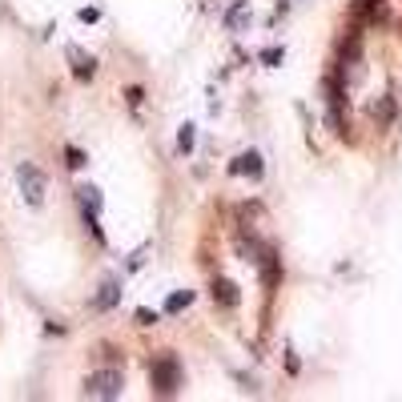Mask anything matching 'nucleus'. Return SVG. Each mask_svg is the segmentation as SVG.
I'll list each match as a JSON object with an SVG mask.
<instances>
[{"label": "nucleus", "instance_id": "13", "mask_svg": "<svg viewBox=\"0 0 402 402\" xmlns=\"http://www.w3.org/2000/svg\"><path fill=\"white\" fill-rule=\"evenodd\" d=\"M282 48H261V65H270V69H274V65H282Z\"/></svg>", "mask_w": 402, "mask_h": 402}, {"label": "nucleus", "instance_id": "3", "mask_svg": "<svg viewBox=\"0 0 402 402\" xmlns=\"http://www.w3.org/2000/svg\"><path fill=\"white\" fill-rule=\"evenodd\" d=\"M17 181H21V193H24V201H28V205H41V201H45V173L32 165V161H21Z\"/></svg>", "mask_w": 402, "mask_h": 402}, {"label": "nucleus", "instance_id": "9", "mask_svg": "<svg viewBox=\"0 0 402 402\" xmlns=\"http://www.w3.org/2000/svg\"><path fill=\"white\" fill-rule=\"evenodd\" d=\"M77 197H81V210L101 213V190H97V185H81V190H77Z\"/></svg>", "mask_w": 402, "mask_h": 402}, {"label": "nucleus", "instance_id": "7", "mask_svg": "<svg viewBox=\"0 0 402 402\" xmlns=\"http://www.w3.org/2000/svg\"><path fill=\"white\" fill-rule=\"evenodd\" d=\"M117 298H121V282H113V278H109V282L101 285V294L93 298V306L97 310H109V306H117Z\"/></svg>", "mask_w": 402, "mask_h": 402}, {"label": "nucleus", "instance_id": "2", "mask_svg": "<svg viewBox=\"0 0 402 402\" xmlns=\"http://www.w3.org/2000/svg\"><path fill=\"white\" fill-rule=\"evenodd\" d=\"M121 370H113V366H105V370H97V374H89L85 379V399H121Z\"/></svg>", "mask_w": 402, "mask_h": 402}, {"label": "nucleus", "instance_id": "5", "mask_svg": "<svg viewBox=\"0 0 402 402\" xmlns=\"http://www.w3.org/2000/svg\"><path fill=\"white\" fill-rule=\"evenodd\" d=\"M69 61H72V77H77V81H93V72H97L93 57H85L81 48H69Z\"/></svg>", "mask_w": 402, "mask_h": 402}, {"label": "nucleus", "instance_id": "8", "mask_svg": "<svg viewBox=\"0 0 402 402\" xmlns=\"http://www.w3.org/2000/svg\"><path fill=\"white\" fill-rule=\"evenodd\" d=\"M370 113H374V121H379V125H390V121H394V97H390V93L379 97Z\"/></svg>", "mask_w": 402, "mask_h": 402}, {"label": "nucleus", "instance_id": "12", "mask_svg": "<svg viewBox=\"0 0 402 402\" xmlns=\"http://www.w3.org/2000/svg\"><path fill=\"white\" fill-rule=\"evenodd\" d=\"M193 141H197V137H193V125H185V129L177 133V149H181V153H193Z\"/></svg>", "mask_w": 402, "mask_h": 402}, {"label": "nucleus", "instance_id": "14", "mask_svg": "<svg viewBox=\"0 0 402 402\" xmlns=\"http://www.w3.org/2000/svg\"><path fill=\"white\" fill-rule=\"evenodd\" d=\"M65 157H69V169H85V153H81L77 145H69V149H65Z\"/></svg>", "mask_w": 402, "mask_h": 402}, {"label": "nucleus", "instance_id": "15", "mask_svg": "<svg viewBox=\"0 0 402 402\" xmlns=\"http://www.w3.org/2000/svg\"><path fill=\"white\" fill-rule=\"evenodd\" d=\"M382 0H354V17H370Z\"/></svg>", "mask_w": 402, "mask_h": 402}, {"label": "nucleus", "instance_id": "17", "mask_svg": "<svg viewBox=\"0 0 402 402\" xmlns=\"http://www.w3.org/2000/svg\"><path fill=\"white\" fill-rule=\"evenodd\" d=\"M125 97H129V105H133V109H141L145 93H141V89H137V85H133V89H129V93H125Z\"/></svg>", "mask_w": 402, "mask_h": 402}, {"label": "nucleus", "instance_id": "6", "mask_svg": "<svg viewBox=\"0 0 402 402\" xmlns=\"http://www.w3.org/2000/svg\"><path fill=\"white\" fill-rule=\"evenodd\" d=\"M213 302H221L225 310H234L237 302H241V294H237V285L230 282V278H217V282H213Z\"/></svg>", "mask_w": 402, "mask_h": 402}, {"label": "nucleus", "instance_id": "11", "mask_svg": "<svg viewBox=\"0 0 402 402\" xmlns=\"http://www.w3.org/2000/svg\"><path fill=\"white\" fill-rule=\"evenodd\" d=\"M190 302H193V290H177V294L165 298V314H177V310H185Z\"/></svg>", "mask_w": 402, "mask_h": 402}, {"label": "nucleus", "instance_id": "10", "mask_svg": "<svg viewBox=\"0 0 402 402\" xmlns=\"http://www.w3.org/2000/svg\"><path fill=\"white\" fill-rule=\"evenodd\" d=\"M245 12H250V8H245V0H237L234 8L225 12V28H230V32H237V28L245 24Z\"/></svg>", "mask_w": 402, "mask_h": 402}, {"label": "nucleus", "instance_id": "16", "mask_svg": "<svg viewBox=\"0 0 402 402\" xmlns=\"http://www.w3.org/2000/svg\"><path fill=\"white\" fill-rule=\"evenodd\" d=\"M137 322H141V326H153V322H157V314H153V310H137Z\"/></svg>", "mask_w": 402, "mask_h": 402}, {"label": "nucleus", "instance_id": "1", "mask_svg": "<svg viewBox=\"0 0 402 402\" xmlns=\"http://www.w3.org/2000/svg\"><path fill=\"white\" fill-rule=\"evenodd\" d=\"M149 382H153V394L173 399L177 386H181V362H177V354H157L153 358V366H149Z\"/></svg>", "mask_w": 402, "mask_h": 402}, {"label": "nucleus", "instance_id": "4", "mask_svg": "<svg viewBox=\"0 0 402 402\" xmlns=\"http://www.w3.org/2000/svg\"><path fill=\"white\" fill-rule=\"evenodd\" d=\"M230 173H245V177H254L258 181L261 177V153H241V157H234V165H230Z\"/></svg>", "mask_w": 402, "mask_h": 402}]
</instances>
